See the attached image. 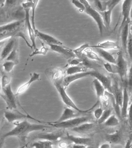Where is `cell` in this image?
<instances>
[{
  "label": "cell",
  "instance_id": "6da1fadb",
  "mask_svg": "<svg viewBox=\"0 0 132 148\" xmlns=\"http://www.w3.org/2000/svg\"><path fill=\"white\" fill-rule=\"evenodd\" d=\"M23 0H6L1 9V22H11L25 19V11L22 6Z\"/></svg>",
  "mask_w": 132,
  "mask_h": 148
},
{
  "label": "cell",
  "instance_id": "7a4b0ae2",
  "mask_svg": "<svg viewBox=\"0 0 132 148\" xmlns=\"http://www.w3.org/2000/svg\"><path fill=\"white\" fill-rule=\"evenodd\" d=\"M14 124L16 125L15 127L3 135L2 140L10 136H16L21 142L25 143L30 133L37 131L45 130L50 128L49 126L46 125L31 123L26 120L18 123H14Z\"/></svg>",
  "mask_w": 132,
  "mask_h": 148
},
{
  "label": "cell",
  "instance_id": "3957f363",
  "mask_svg": "<svg viewBox=\"0 0 132 148\" xmlns=\"http://www.w3.org/2000/svg\"><path fill=\"white\" fill-rule=\"evenodd\" d=\"M25 28H26L25 19L1 25L0 40H4L6 39L12 37L19 38V34L24 32Z\"/></svg>",
  "mask_w": 132,
  "mask_h": 148
},
{
  "label": "cell",
  "instance_id": "277c9868",
  "mask_svg": "<svg viewBox=\"0 0 132 148\" xmlns=\"http://www.w3.org/2000/svg\"><path fill=\"white\" fill-rule=\"evenodd\" d=\"M53 84L56 87V89H57V91H58L63 103L67 106V107L72 108L76 110L77 111H78V112H81V113H88V112H90L91 110H93V109H94L96 106L99 103L98 101V102H96V104L93 106L92 107L90 108V109H88V110H81L78 108L76 104L72 100V99L67 95L66 92V91H65L66 89L64 88L63 84H62V82H53Z\"/></svg>",
  "mask_w": 132,
  "mask_h": 148
},
{
  "label": "cell",
  "instance_id": "5b68a950",
  "mask_svg": "<svg viewBox=\"0 0 132 148\" xmlns=\"http://www.w3.org/2000/svg\"><path fill=\"white\" fill-rule=\"evenodd\" d=\"M89 119L90 118L87 116H79L58 123H54L51 122H48L47 123L51 127L56 128L70 130L85 123L89 122Z\"/></svg>",
  "mask_w": 132,
  "mask_h": 148
},
{
  "label": "cell",
  "instance_id": "8992f818",
  "mask_svg": "<svg viewBox=\"0 0 132 148\" xmlns=\"http://www.w3.org/2000/svg\"><path fill=\"white\" fill-rule=\"evenodd\" d=\"M3 94H1V97L5 101L8 108L10 110L16 108L15 94L13 93L11 84L8 85L5 88H2Z\"/></svg>",
  "mask_w": 132,
  "mask_h": 148
},
{
  "label": "cell",
  "instance_id": "52a82bcc",
  "mask_svg": "<svg viewBox=\"0 0 132 148\" xmlns=\"http://www.w3.org/2000/svg\"><path fill=\"white\" fill-rule=\"evenodd\" d=\"M65 129L59 128L58 130L54 131L51 132L39 134L34 137V139H39L47 140L51 142H57L60 141L64 137L65 133Z\"/></svg>",
  "mask_w": 132,
  "mask_h": 148
},
{
  "label": "cell",
  "instance_id": "ba28073f",
  "mask_svg": "<svg viewBox=\"0 0 132 148\" xmlns=\"http://www.w3.org/2000/svg\"><path fill=\"white\" fill-rule=\"evenodd\" d=\"M84 12L94 19L97 24L100 34V35H102L105 26L100 12L95 10L91 5L85 8Z\"/></svg>",
  "mask_w": 132,
  "mask_h": 148
},
{
  "label": "cell",
  "instance_id": "9c48e42d",
  "mask_svg": "<svg viewBox=\"0 0 132 148\" xmlns=\"http://www.w3.org/2000/svg\"><path fill=\"white\" fill-rule=\"evenodd\" d=\"M116 61V65L118 69V75L120 76L121 81L124 82L127 79L128 64L124 57L122 51L118 53Z\"/></svg>",
  "mask_w": 132,
  "mask_h": 148
},
{
  "label": "cell",
  "instance_id": "30bf717a",
  "mask_svg": "<svg viewBox=\"0 0 132 148\" xmlns=\"http://www.w3.org/2000/svg\"><path fill=\"white\" fill-rule=\"evenodd\" d=\"M18 40V37L10 38L7 42L1 41V61L6 59L8 56L13 50L16 42Z\"/></svg>",
  "mask_w": 132,
  "mask_h": 148
},
{
  "label": "cell",
  "instance_id": "8fae6325",
  "mask_svg": "<svg viewBox=\"0 0 132 148\" xmlns=\"http://www.w3.org/2000/svg\"><path fill=\"white\" fill-rule=\"evenodd\" d=\"M47 45L53 51L62 55L67 59L77 57L73 50L63 45Z\"/></svg>",
  "mask_w": 132,
  "mask_h": 148
},
{
  "label": "cell",
  "instance_id": "7c38bea8",
  "mask_svg": "<svg viewBox=\"0 0 132 148\" xmlns=\"http://www.w3.org/2000/svg\"><path fill=\"white\" fill-rule=\"evenodd\" d=\"M25 21L26 24V28L28 31L29 36L30 39L31 40L32 43V48L36 51L38 50L36 48V42H35V30L33 28L32 25H31L30 21V8H25Z\"/></svg>",
  "mask_w": 132,
  "mask_h": 148
},
{
  "label": "cell",
  "instance_id": "4fadbf2b",
  "mask_svg": "<svg viewBox=\"0 0 132 148\" xmlns=\"http://www.w3.org/2000/svg\"><path fill=\"white\" fill-rule=\"evenodd\" d=\"M91 76L94 77L99 81L105 87L106 90H107L110 93H113V86L112 84V80L110 77L95 71H93Z\"/></svg>",
  "mask_w": 132,
  "mask_h": 148
},
{
  "label": "cell",
  "instance_id": "5bb4252c",
  "mask_svg": "<svg viewBox=\"0 0 132 148\" xmlns=\"http://www.w3.org/2000/svg\"><path fill=\"white\" fill-rule=\"evenodd\" d=\"M92 72L93 71H87L73 74V75H67L64 78L62 82V84L65 89H67L72 82L76 80L80 79L91 76Z\"/></svg>",
  "mask_w": 132,
  "mask_h": 148
},
{
  "label": "cell",
  "instance_id": "9a60e30c",
  "mask_svg": "<svg viewBox=\"0 0 132 148\" xmlns=\"http://www.w3.org/2000/svg\"><path fill=\"white\" fill-rule=\"evenodd\" d=\"M132 8V0H124L122 5L121 12L122 20L119 27V31L125 23L130 20L129 16L131 12Z\"/></svg>",
  "mask_w": 132,
  "mask_h": 148
},
{
  "label": "cell",
  "instance_id": "2e32d148",
  "mask_svg": "<svg viewBox=\"0 0 132 148\" xmlns=\"http://www.w3.org/2000/svg\"><path fill=\"white\" fill-rule=\"evenodd\" d=\"M35 32L36 37H37L40 40L43 42H41V43H45L47 45H63V43L62 42L52 36L42 33L37 29L35 30Z\"/></svg>",
  "mask_w": 132,
  "mask_h": 148
},
{
  "label": "cell",
  "instance_id": "e0dca14e",
  "mask_svg": "<svg viewBox=\"0 0 132 148\" xmlns=\"http://www.w3.org/2000/svg\"><path fill=\"white\" fill-rule=\"evenodd\" d=\"M81 112L74 110L72 108L66 107L65 108L63 113L59 119L56 121L51 122L52 123H58L63 122L66 121L73 118L80 116V114H81Z\"/></svg>",
  "mask_w": 132,
  "mask_h": 148
},
{
  "label": "cell",
  "instance_id": "ac0fdd59",
  "mask_svg": "<svg viewBox=\"0 0 132 148\" xmlns=\"http://www.w3.org/2000/svg\"><path fill=\"white\" fill-rule=\"evenodd\" d=\"M47 75L50 77L53 83L55 82H62L64 79V72L59 68H52L47 70Z\"/></svg>",
  "mask_w": 132,
  "mask_h": 148
},
{
  "label": "cell",
  "instance_id": "d6986e66",
  "mask_svg": "<svg viewBox=\"0 0 132 148\" xmlns=\"http://www.w3.org/2000/svg\"><path fill=\"white\" fill-rule=\"evenodd\" d=\"M12 111V110L7 111L4 112V117L9 123H12L18 120L26 119H30L37 120L30 116L29 115H26L19 112H14Z\"/></svg>",
  "mask_w": 132,
  "mask_h": 148
},
{
  "label": "cell",
  "instance_id": "ffe728a7",
  "mask_svg": "<svg viewBox=\"0 0 132 148\" xmlns=\"http://www.w3.org/2000/svg\"><path fill=\"white\" fill-rule=\"evenodd\" d=\"M131 21L126 22L119 31L120 33L122 45L125 52L127 53V43L129 36L130 24Z\"/></svg>",
  "mask_w": 132,
  "mask_h": 148
},
{
  "label": "cell",
  "instance_id": "44dd1931",
  "mask_svg": "<svg viewBox=\"0 0 132 148\" xmlns=\"http://www.w3.org/2000/svg\"><path fill=\"white\" fill-rule=\"evenodd\" d=\"M129 94L127 86H126L123 89V99L121 108V116L123 118H126L128 113L129 102L130 100Z\"/></svg>",
  "mask_w": 132,
  "mask_h": 148
},
{
  "label": "cell",
  "instance_id": "7402d4cb",
  "mask_svg": "<svg viewBox=\"0 0 132 148\" xmlns=\"http://www.w3.org/2000/svg\"><path fill=\"white\" fill-rule=\"evenodd\" d=\"M64 138L75 144L85 145L88 146L92 142V139L90 138L74 136L70 135L68 132L66 134V137Z\"/></svg>",
  "mask_w": 132,
  "mask_h": 148
},
{
  "label": "cell",
  "instance_id": "603a6c76",
  "mask_svg": "<svg viewBox=\"0 0 132 148\" xmlns=\"http://www.w3.org/2000/svg\"><path fill=\"white\" fill-rule=\"evenodd\" d=\"M40 79V75L38 73H36V72H34L33 73L32 76L28 81L26 83L22 85L19 87L16 93L15 94L16 96H19L21 94L25 92L30 86L35 81H39Z\"/></svg>",
  "mask_w": 132,
  "mask_h": 148
},
{
  "label": "cell",
  "instance_id": "cb8c5ba5",
  "mask_svg": "<svg viewBox=\"0 0 132 148\" xmlns=\"http://www.w3.org/2000/svg\"><path fill=\"white\" fill-rule=\"evenodd\" d=\"M39 0H28L25 3H23L22 6L24 9L30 8L32 10V25L34 30L36 29L35 27V10Z\"/></svg>",
  "mask_w": 132,
  "mask_h": 148
},
{
  "label": "cell",
  "instance_id": "d4e9b609",
  "mask_svg": "<svg viewBox=\"0 0 132 148\" xmlns=\"http://www.w3.org/2000/svg\"><path fill=\"white\" fill-rule=\"evenodd\" d=\"M95 127V124L89 122L85 123L74 127V128L70 129L74 132L78 133L80 134H87L92 130Z\"/></svg>",
  "mask_w": 132,
  "mask_h": 148
},
{
  "label": "cell",
  "instance_id": "484cf974",
  "mask_svg": "<svg viewBox=\"0 0 132 148\" xmlns=\"http://www.w3.org/2000/svg\"><path fill=\"white\" fill-rule=\"evenodd\" d=\"M90 48H99L106 50L120 49V47L117 42L109 40L99 43L96 45L90 46Z\"/></svg>",
  "mask_w": 132,
  "mask_h": 148
},
{
  "label": "cell",
  "instance_id": "4316f807",
  "mask_svg": "<svg viewBox=\"0 0 132 148\" xmlns=\"http://www.w3.org/2000/svg\"><path fill=\"white\" fill-rule=\"evenodd\" d=\"M96 52L100 57H101L104 60L108 62L113 64H116V59L114 58L113 55L104 49L99 48H95Z\"/></svg>",
  "mask_w": 132,
  "mask_h": 148
},
{
  "label": "cell",
  "instance_id": "83f0119b",
  "mask_svg": "<svg viewBox=\"0 0 132 148\" xmlns=\"http://www.w3.org/2000/svg\"><path fill=\"white\" fill-rule=\"evenodd\" d=\"M93 85L98 100L102 99L105 95V88L99 81L95 78L93 82Z\"/></svg>",
  "mask_w": 132,
  "mask_h": 148
},
{
  "label": "cell",
  "instance_id": "f1b7e54d",
  "mask_svg": "<svg viewBox=\"0 0 132 148\" xmlns=\"http://www.w3.org/2000/svg\"><path fill=\"white\" fill-rule=\"evenodd\" d=\"M105 140L107 142L112 144H119L122 140V134L120 130H117L113 133L105 136Z\"/></svg>",
  "mask_w": 132,
  "mask_h": 148
},
{
  "label": "cell",
  "instance_id": "f546056e",
  "mask_svg": "<svg viewBox=\"0 0 132 148\" xmlns=\"http://www.w3.org/2000/svg\"><path fill=\"white\" fill-rule=\"evenodd\" d=\"M5 60L14 62L16 65L19 63V44L18 40L16 42L14 48Z\"/></svg>",
  "mask_w": 132,
  "mask_h": 148
},
{
  "label": "cell",
  "instance_id": "4dcf8cb0",
  "mask_svg": "<svg viewBox=\"0 0 132 148\" xmlns=\"http://www.w3.org/2000/svg\"><path fill=\"white\" fill-rule=\"evenodd\" d=\"M53 142L51 141L40 140L34 142L31 145V148H52Z\"/></svg>",
  "mask_w": 132,
  "mask_h": 148
},
{
  "label": "cell",
  "instance_id": "1f68e13d",
  "mask_svg": "<svg viewBox=\"0 0 132 148\" xmlns=\"http://www.w3.org/2000/svg\"><path fill=\"white\" fill-rule=\"evenodd\" d=\"M87 71V69L81 65L70 66L66 70V74L67 75H73L80 72Z\"/></svg>",
  "mask_w": 132,
  "mask_h": 148
},
{
  "label": "cell",
  "instance_id": "d6a6232c",
  "mask_svg": "<svg viewBox=\"0 0 132 148\" xmlns=\"http://www.w3.org/2000/svg\"><path fill=\"white\" fill-rule=\"evenodd\" d=\"M112 12V11L109 10L103 12H99L102 17L105 27L108 28H109L111 26Z\"/></svg>",
  "mask_w": 132,
  "mask_h": 148
},
{
  "label": "cell",
  "instance_id": "836d02e7",
  "mask_svg": "<svg viewBox=\"0 0 132 148\" xmlns=\"http://www.w3.org/2000/svg\"><path fill=\"white\" fill-rule=\"evenodd\" d=\"M119 124V120L118 117L115 114H112L103 124L106 127H113L118 126Z\"/></svg>",
  "mask_w": 132,
  "mask_h": 148
},
{
  "label": "cell",
  "instance_id": "e575fe53",
  "mask_svg": "<svg viewBox=\"0 0 132 148\" xmlns=\"http://www.w3.org/2000/svg\"><path fill=\"white\" fill-rule=\"evenodd\" d=\"M94 4L99 12H104L108 10V1L102 2L100 0H94Z\"/></svg>",
  "mask_w": 132,
  "mask_h": 148
},
{
  "label": "cell",
  "instance_id": "d590c367",
  "mask_svg": "<svg viewBox=\"0 0 132 148\" xmlns=\"http://www.w3.org/2000/svg\"><path fill=\"white\" fill-rule=\"evenodd\" d=\"M104 66L108 72L118 74V69L116 64H112L107 62L104 64Z\"/></svg>",
  "mask_w": 132,
  "mask_h": 148
},
{
  "label": "cell",
  "instance_id": "8d00e7d4",
  "mask_svg": "<svg viewBox=\"0 0 132 148\" xmlns=\"http://www.w3.org/2000/svg\"><path fill=\"white\" fill-rule=\"evenodd\" d=\"M112 110L108 109L104 110L102 114L101 117L97 120L98 123V124H103L108 119L112 114Z\"/></svg>",
  "mask_w": 132,
  "mask_h": 148
},
{
  "label": "cell",
  "instance_id": "74e56055",
  "mask_svg": "<svg viewBox=\"0 0 132 148\" xmlns=\"http://www.w3.org/2000/svg\"><path fill=\"white\" fill-rule=\"evenodd\" d=\"M16 65V64L14 62L5 60L3 64L4 72H5L6 73H10L13 70L14 67Z\"/></svg>",
  "mask_w": 132,
  "mask_h": 148
},
{
  "label": "cell",
  "instance_id": "f35d334b",
  "mask_svg": "<svg viewBox=\"0 0 132 148\" xmlns=\"http://www.w3.org/2000/svg\"><path fill=\"white\" fill-rule=\"evenodd\" d=\"M86 52V56L89 59L93 61H101L100 57L97 53L93 52L91 50H88V48L85 50Z\"/></svg>",
  "mask_w": 132,
  "mask_h": 148
},
{
  "label": "cell",
  "instance_id": "ab89813d",
  "mask_svg": "<svg viewBox=\"0 0 132 148\" xmlns=\"http://www.w3.org/2000/svg\"><path fill=\"white\" fill-rule=\"evenodd\" d=\"M11 77L10 75L6 73H3L2 75L1 87L2 88H5L7 86L10 84Z\"/></svg>",
  "mask_w": 132,
  "mask_h": 148
},
{
  "label": "cell",
  "instance_id": "60d3db41",
  "mask_svg": "<svg viewBox=\"0 0 132 148\" xmlns=\"http://www.w3.org/2000/svg\"><path fill=\"white\" fill-rule=\"evenodd\" d=\"M127 86L129 93H132V63L127 76Z\"/></svg>",
  "mask_w": 132,
  "mask_h": 148
},
{
  "label": "cell",
  "instance_id": "b9f144b4",
  "mask_svg": "<svg viewBox=\"0 0 132 148\" xmlns=\"http://www.w3.org/2000/svg\"><path fill=\"white\" fill-rule=\"evenodd\" d=\"M127 53H128L130 59L132 61V37L130 32L127 43Z\"/></svg>",
  "mask_w": 132,
  "mask_h": 148
},
{
  "label": "cell",
  "instance_id": "7bdbcfd3",
  "mask_svg": "<svg viewBox=\"0 0 132 148\" xmlns=\"http://www.w3.org/2000/svg\"><path fill=\"white\" fill-rule=\"evenodd\" d=\"M82 63V60L77 57H74L68 59V63L70 66L81 65Z\"/></svg>",
  "mask_w": 132,
  "mask_h": 148
},
{
  "label": "cell",
  "instance_id": "ee69618b",
  "mask_svg": "<svg viewBox=\"0 0 132 148\" xmlns=\"http://www.w3.org/2000/svg\"><path fill=\"white\" fill-rule=\"evenodd\" d=\"M90 45H89L88 43H85V44L82 45L78 49L73 50V51L77 56L78 55L83 53V51H85L88 48H90Z\"/></svg>",
  "mask_w": 132,
  "mask_h": 148
},
{
  "label": "cell",
  "instance_id": "f6af8a7d",
  "mask_svg": "<svg viewBox=\"0 0 132 148\" xmlns=\"http://www.w3.org/2000/svg\"><path fill=\"white\" fill-rule=\"evenodd\" d=\"M122 0H109L107 1L108 3V10H111L113 11L114 8L120 3Z\"/></svg>",
  "mask_w": 132,
  "mask_h": 148
},
{
  "label": "cell",
  "instance_id": "bcb514c9",
  "mask_svg": "<svg viewBox=\"0 0 132 148\" xmlns=\"http://www.w3.org/2000/svg\"><path fill=\"white\" fill-rule=\"evenodd\" d=\"M72 3L77 8L79 9L81 12H82L85 11V7L81 3L79 0H71Z\"/></svg>",
  "mask_w": 132,
  "mask_h": 148
},
{
  "label": "cell",
  "instance_id": "7dc6e473",
  "mask_svg": "<svg viewBox=\"0 0 132 148\" xmlns=\"http://www.w3.org/2000/svg\"><path fill=\"white\" fill-rule=\"evenodd\" d=\"M104 110H103L102 107L98 108L95 109L94 111V117L98 120L101 117L102 114L103 112H104Z\"/></svg>",
  "mask_w": 132,
  "mask_h": 148
},
{
  "label": "cell",
  "instance_id": "c3c4849f",
  "mask_svg": "<svg viewBox=\"0 0 132 148\" xmlns=\"http://www.w3.org/2000/svg\"><path fill=\"white\" fill-rule=\"evenodd\" d=\"M48 50H49V49L45 47H43L41 50H38L34 51L33 53L30 55V57H32V56H34L37 54L45 55L47 52Z\"/></svg>",
  "mask_w": 132,
  "mask_h": 148
},
{
  "label": "cell",
  "instance_id": "681fc988",
  "mask_svg": "<svg viewBox=\"0 0 132 148\" xmlns=\"http://www.w3.org/2000/svg\"><path fill=\"white\" fill-rule=\"evenodd\" d=\"M129 123L131 128H132V102L129 107L128 110Z\"/></svg>",
  "mask_w": 132,
  "mask_h": 148
},
{
  "label": "cell",
  "instance_id": "f907efd6",
  "mask_svg": "<svg viewBox=\"0 0 132 148\" xmlns=\"http://www.w3.org/2000/svg\"><path fill=\"white\" fill-rule=\"evenodd\" d=\"M88 146L85 145L73 144L71 147L74 148H86L88 147Z\"/></svg>",
  "mask_w": 132,
  "mask_h": 148
},
{
  "label": "cell",
  "instance_id": "816d5d0a",
  "mask_svg": "<svg viewBox=\"0 0 132 148\" xmlns=\"http://www.w3.org/2000/svg\"><path fill=\"white\" fill-rule=\"evenodd\" d=\"M111 147V143L107 142V143H103L100 146V148H110Z\"/></svg>",
  "mask_w": 132,
  "mask_h": 148
},
{
  "label": "cell",
  "instance_id": "f5cc1de1",
  "mask_svg": "<svg viewBox=\"0 0 132 148\" xmlns=\"http://www.w3.org/2000/svg\"><path fill=\"white\" fill-rule=\"evenodd\" d=\"M58 145H59V146L61 148L68 147L69 146H70L69 145V144L67 142H60V143H59Z\"/></svg>",
  "mask_w": 132,
  "mask_h": 148
},
{
  "label": "cell",
  "instance_id": "db71d44e",
  "mask_svg": "<svg viewBox=\"0 0 132 148\" xmlns=\"http://www.w3.org/2000/svg\"><path fill=\"white\" fill-rule=\"evenodd\" d=\"M132 139L129 138L126 143V145L125 146V148H132Z\"/></svg>",
  "mask_w": 132,
  "mask_h": 148
},
{
  "label": "cell",
  "instance_id": "11a10c76",
  "mask_svg": "<svg viewBox=\"0 0 132 148\" xmlns=\"http://www.w3.org/2000/svg\"><path fill=\"white\" fill-rule=\"evenodd\" d=\"M131 21L130 24L129 32L132 37V13L131 14Z\"/></svg>",
  "mask_w": 132,
  "mask_h": 148
},
{
  "label": "cell",
  "instance_id": "9f6ffc18",
  "mask_svg": "<svg viewBox=\"0 0 132 148\" xmlns=\"http://www.w3.org/2000/svg\"><path fill=\"white\" fill-rule=\"evenodd\" d=\"M130 101L131 102H132V93L131 94V97H130Z\"/></svg>",
  "mask_w": 132,
  "mask_h": 148
}]
</instances>
